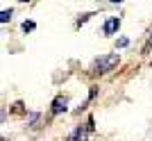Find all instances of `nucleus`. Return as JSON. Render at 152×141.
<instances>
[{"label": "nucleus", "mask_w": 152, "mask_h": 141, "mask_svg": "<svg viewBox=\"0 0 152 141\" xmlns=\"http://www.w3.org/2000/svg\"><path fill=\"white\" fill-rule=\"evenodd\" d=\"M116 64H118V55H116V52H111V55H104V57L95 59L91 70H93L95 75H104V73H109Z\"/></svg>", "instance_id": "f257e3e1"}, {"label": "nucleus", "mask_w": 152, "mask_h": 141, "mask_svg": "<svg viewBox=\"0 0 152 141\" xmlns=\"http://www.w3.org/2000/svg\"><path fill=\"white\" fill-rule=\"evenodd\" d=\"M118 27H121V18H118V16H114V18H107V21H104L102 32H104V34H114Z\"/></svg>", "instance_id": "f03ea898"}, {"label": "nucleus", "mask_w": 152, "mask_h": 141, "mask_svg": "<svg viewBox=\"0 0 152 141\" xmlns=\"http://www.w3.org/2000/svg\"><path fill=\"white\" fill-rule=\"evenodd\" d=\"M66 107H68V100L64 96L55 98V103H52V114H61V112H66Z\"/></svg>", "instance_id": "7ed1b4c3"}, {"label": "nucleus", "mask_w": 152, "mask_h": 141, "mask_svg": "<svg viewBox=\"0 0 152 141\" xmlns=\"http://www.w3.org/2000/svg\"><path fill=\"white\" fill-rule=\"evenodd\" d=\"M150 50H152V27H150V32H148L145 43H143V52H150Z\"/></svg>", "instance_id": "20e7f679"}, {"label": "nucleus", "mask_w": 152, "mask_h": 141, "mask_svg": "<svg viewBox=\"0 0 152 141\" xmlns=\"http://www.w3.org/2000/svg\"><path fill=\"white\" fill-rule=\"evenodd\" d=\"M84 139H86V132H84L82 128H77L75 134H73V141H84Z\"/></svg>", "instance_id": "39448f33"}, {"label": "nucleus", "mask_w": 152, "mask_h": 141, "mask_svg": "<svg viewBox=\"0 0 152 141\" xmlns=\"http://www.w3.org/2000/svg\"><path fill=\"white\" fill-rule=\"evenodd\" d=\"M12 9H2V12H0V21H2V23H7V21L12 18Z\"/></svg>", "instance_id": "423d86ee"}, {"label": "nucleus", "mask_w": 152, "mask_h": 141, "mask_svg": "<svg viewBox=\"0 0 152 141\" xmlns=\"http://www.w3.org/2000/svg\"><path fill=\"white\" fill-rule=\"evenodd\" d=\"M23 30H25V32L34 30V23H32V21H25V23H23Z\"/></svg>", "instance_id": "0eeeda50"}, {"label": "nucleus", "mask_w": 152, "mask_h": 141, "mask_svg": "<svg viewBox=\"0 0 152 141\" xmlns=\"http://www.w3.org/2000/svg\"><path fill=\"white\" fill-rule=\"evenodd\" d=\"M127 43H129V41H127V39L125 37H123V39H118V43H116V46H118V48H125V46Z\"/></svg>", "instance_id": "6e6552de"}, {"label": "nucleus", "mask_w": 152, "mask_h": 141, "mask_svg": "<svg viewBox=\"0 0 152 141\" xmlns=\"http://www.w3.org/2000/svg\"><path fill=\"white\" fill-rule=\"evenodd\" d=\"M89 16H91V14H84V16H80V21H77V25H82V23H86V21H89Z\"/></svg>", "instance_id": "1a4fd4ad"}, {"label": "nucleus", "mask_w": 152, "mask_h": 141, "mask_svg": "<svg viewBox=\"0 0 152 141\" xmlns=\"http://www.w3.org/2000/svg\"><path fill=\"white\" fill-rule=\"evenodd\" d=\"M111 2H123V0H111Z\"/></svg>", "instance_id": "9d476101"}, {"label": "nucleus", "mask_w": 152, "mask_h": 141, "mask_svg": "<svg viewBox=\"0 0 152 141\" xmlns=\"http://www.w3.org/2000/svg\"><path fill=\"white\" fill-rule=\"evenodd\" d=\"M20 2H27V0H20Z\"/></svg>", "instance_id": "9b49d317"}]
</instances>
